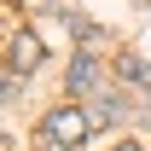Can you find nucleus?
I'll return each mask as SVG.
<instances>
[{"mask_svg": "<svg viewBox=\"0 0 151 151\" xmlns=\"http://www.w3.org/2000/svg\"><path fill=\"white\" fill-rule=\"evenodd\" d=\"M41 134H47L52 151H70V145H81V139L93 134V116L81 111V105H64V111H52L47 122H41Z\"/></svg>", "mask_w": 151, "mask_h": 151, "instance_id": "obj_1", "label": "nucleus"}, {"mask_svg": "<svg viewBox=\"0 0 151 151\" xmlns=\"http://www.w3.org/2000/svg\"><path fill=\"white\" fill-rule=\"evenodd\" d=\"M41 64V35L35 29H18L12 35V70H35Z\"/></svg>", "mask_w": 151, "mask_h": 151, "instance_id": "obj_2", "label": "nucleus"}, {"mask_svg": "<svg viewBox=\"0 0 151 151\" xmlns=\"http://www.w3.org/2000/svg\"><path fill=\"white\" fill-rule=\"evenodd\" d=\"M93 81H99V58H93V52H81V58L70 64V93H87Z\"/></svg>", "mask_w": 151, "mask_h": 151, "instance_id": "obj_3", "label": "nucleus"}, {"mask_svg": "<svg viewBox=\"0 0 151 151\" xmlns=\"http://www.w3.org/2000/svg\"><path fill=\"white\" fill-rule=\"evenodd\" d=\"M116 70L128 76V81H139V87H151V64H145V58H122Z\"/></svg>", "mask_w": 151, "mask_h": 151, "instance_id": "obj_4", "label": "nucleus"}, {"mask_svg": "<svg viewBox=\"0 0 151 151\" xmlns=\"http://www.w3.org/2000/svg\"><path fill=\"white\" fill-rule=\"evenodd\" d=\"M116 151H139V145H116Z\"/></svg>", "mask_w": 151, "mask_h": 151, "instance_id": "obj_5", "label": "nucleus"}]
</instances>
